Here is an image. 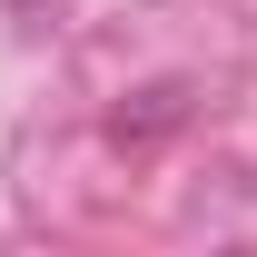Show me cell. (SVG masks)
Segmentation results:
<instances>
[{"mask_svg":"<svg viewBox=\"0 0 257 257\" xmlns=\"http://www.w3.org/2000/svg\"><path fill=\"white\" fill-rule=\"evenodd\" d=\"M139 99H149V109H119V139H159V128L188 109V89H139Z\"/></svg>","mask_w":257,"mask_h":257,"instance_id":"6da1fadb","label":"cell"}]
</instances>
